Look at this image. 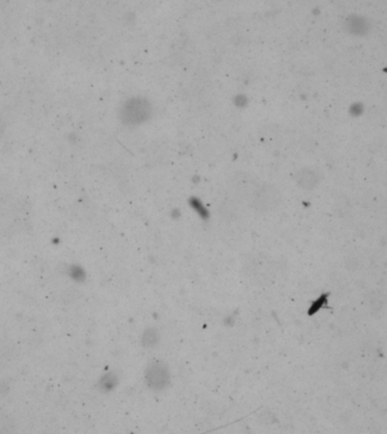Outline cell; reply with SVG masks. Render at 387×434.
<instances>
[{"instance_id":"5","label":"cell","mask_w":387,"mask_h":434,"mask_svg":"<svg viewBox=\"0 0 387 434\" xmlns=\"http://www.w3.org/2000/svg\"><path fill=\"white\" fill-rule=\"evenodd\" d=\"M126 112H127V118L130 121H141L147 114V106L139 102L137 110H134L133 104L130 103L128 108H126Z\"/></svg>"},{"instance_id":"3","label":"cell","mask_w":387,"mask_h":434,"mask_svg":"<svg viewBox=\"0 0 387 434\" xmlns=\"http://www.w3.org/2000/svg\"><path fill=\"white\" fill-rule=\"evenodd\" d=\"M250 274L253 275L254 279H257L256 282H266L271 277V272L266 266V263H254L251 268L249 269Z\"/></svg>"},{"instance_id":"4","label":"cell","mask_w":387,"mask_h":434,"mask_svg":"<svg viewBox=\"0 0 387 434\" xmlns=\"http://www.w3.org/2000/svg\"><path fill=\"white\" fill-rule=\"evenodd\" d=\"M160 340V334L155 328H148L144 331L141 338L142 345L146 348H152L157 345Z\"/></svg>"},{"instance_id":"2","label":"cell","mask_w":387,"mask_h":434,"mask_svg":"<svg viewBox=\"0 0 387 434\" xmlns=\"http://www.w3.org/2000/svg\"><path fill=\"white\" fill-rule=\"evenodd\" d=\"M254 206L256 209L262 212L271 211L272 208L277 206L279 202V196L277 189L272 188L271 185H262L254 194Z\"/></svg>"},{"instance_id":"1","label":"cell","mask_w":387,"mask_h":434,"mask_svg":"<svg viewBox=\"0 0 387 434\" xmlns=\"http://www.w3.org/2000/svg\"><path fill=\"white\" fill-rule=\"evenodd\" d=\"M145 382L152 390L161 391L165 389L170 382L169 368L161 361L150 363L145 371Z\"/></svg>"}]
</instances>
